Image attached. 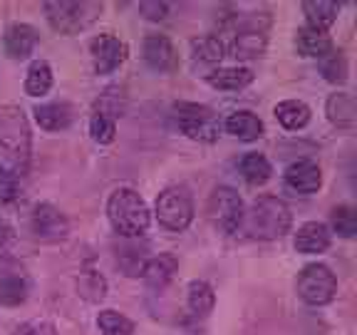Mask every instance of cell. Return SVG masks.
I'll return each instance as SVG.
<instances>
[{"label":"cell","mask_w":357,"mask_h":335,"mask_svg":"<svg viewBox=\"0 0 357 335\" xmlns=\"http://www.w3.org/2000/svg\"><path fill=\"white\" fill-rule=\"evenodd\" d=\"M30 169V127L17 107H0V201L20 199Z\"/></svg>","instance_id":"cell-1"},{"label":"cell","mask_w":357,"mask_h":335,"mask_svg":"<svg viewBox=\"0 0 357 335\" xmlns=\"http://www.w3.org/2000/svg\"><path fill=\"white\" fill-rule=\"evenodd\" d=\"M290 221H293V216H290V209L283 199H278V196H258L253 201V207L243 214L241 229L251 239L273 241L288 234Z\"/></svg>","instance_id":"cell-2"},{"label":"cell","mask_w":357,"mask_h":335,"mask_svg":"<svg viewBox=\"0 0 357 335\" xmlns=\"http://www.w3.org/2000/svg\"><path fill=\"white\" fill-rule=\"evenodd\" d=\"M107 216H109L112 229L117 231L119 236H142L149 229V209L146 201L129 186H122L107 201Z\"/></svg>","instance_id":"cell-3"},{"label":"cell","mask_w":357,"mask_h":335,"mask_svg":"<svg viewBox=\"0 0 357 335\" xmlns=\"http://www.w3.org/2000/svg\"><path fill=\"white\" fill-rule=\"evenodd\" d=\"M45 15L47 22L52 25V30L62 35H75L87 30L92 22L100 17L102 13V3H67V0H50L45 3Z\"/></svg>","instance_id":"cell-4"},{"label":"cell","mask_w":357,"mask_h":335,"mask_svg":"<svg viewBox=\"0 0 357 335\" xmlns=\"http://www.w3.org/2000/svg\"><path fill=\"white\" fill-rule=\"evenodd\" d=\"M174 119H176L178 129L194 142H204L211 144L221 134V119L218 114L206 105H196V102H176L174 105Z\"/></svg>","instance_id":"cell-5"},{"label":"cell","mask_w":357,"mask_h":335,"mask_svg":"<svg viewBox=\"0 0 357 335\" xmlns=\"http://www.w3.org/2000/svg\"><path fill=\"white\" fill-rule=\"evenodd\" d=\"M156 218L169 231H186L194 221V201L189 189L169 186L156 196Z\"/></svg>","instance_id":"cell-6"},{"label":"cell","mask_w":357,"mask_h":335,"mask_svg":"<svg viewBox=\"0 0 357 335\" xmlns=\"http://www.w3.org/2000/svg\"><path fill=\"white\" fill-rule=\"evenodd\" d=\"M337 293V278L325 263H310L298 276V296L307 306H328Z\"/></svg>","instance_id":"cell-7"},{"label":"cell","mask_w":357,"mask_h":335,"mask_svg":"<svg viewBox=\"0 0 357 335\" xmlns=\"http://www.w3.org/2000/svg\"><path fill=\"white\" fill-rule=\"evenodd\" d=\"M208 218L216 229H221L223 234H236L243 223V199L238 196V191L231 186H218L213 189L211 199H208Z\"/></svg>","instance_id":"cell-8"},{"label":"cell","mask_w":357,"mask_h":335,"mask_svg":"<svg viewBox=\"0 0 357 335\" xmlns=\"http://www.w3.org/2000/svg\"><path fill=\"white\" fill-rule=\"evenodd\" d=\"M30 296V276L17 258L0 253V303L3 306H20Z\"/></svg>","instance_id":"cell-9"},{"label":"cell","mask_w":357,"mask_h":335,"mask_svg":"<svg viewBox=\"0 0 357 335\" xmlns=\"http://www.w3.org/2000/svg\"><path fill=\"white\" fill-rule=\"evenodd\" d=\"M89 55H92V65H95L97 75H109L127 60L129 47L117 35L102 33L89 43Z\"/></svg>","instance_id":"cell-10"},{"label":"cell","mask_w":357,"mask_h":335,"mask_svg":"<svg viewBox=\"0 0 357 335\" xmlns=\"http://www.w3.org/2000/svg\"><path fill=\"white\" fill-rule=\"evenodd\" d=\"M30 226H33V234L38 236L40 241H62L67 234H70V223H67V216L52 204H38L33 209V216H30Z\"/></svg>","instance_id":"cell-11"},{"label":"cell","mask_w":357,"mask_h":335,"mask_svg":"<svg viewBox=\"0 0 357 335\" xmlns=\"http://www.w3.org/2000/svg\"><path fill=\"white\" fill-rule=\"evenodd\" d=\"M144 62L156 73H174L178 67L176 47H174L167 35H146Z\"/></svg>","instance_id":"cell-12"},{"label":"cell","mask_w":357,"mask_h":335,"mask_svg":"<svg viewBox=\"0 0 357 335\" xmlns=\"http://www.w3.org/2000/svg\"><path fill=\"white\" fill-rule=\"evenodd\" d=\"M285 184L290 186L298 194H312L318 191L320 184H323V174H320V167L310 159H298L293 162L288 169H285Z\"/></svg>","instance_id":"cell-13"},{"label":"cell","mask_w":357,"mask_h":335,"mask_svg":"<svg viewBox=\"0 0 357 335\" xmlns=\"http://www.w3.org/2000/svg\"><path fill=\"white\" fill-rule=\"evenodd\" d=\"M178 271V261L174 253H159V256L149 258V261H144V266H142V278H144V283L149 285V288H156L162 290L164 285L172 283L174 274Z\"/></svg>","instance_id":"cell-14"},{"label":"cell","mask_w":357,"mask_h":335,"mask_svg":"<svg viewBox=\"0 0 357 335\" xmlns=\"http://www.w3.org/2000/svg\"><path fill=\"white\" fill-rule=\"evenodd\" d=\"M35 122L40 124L47 132H60V129H67L75 119V110L73 105L67 102H50V105H38L33 110Z\"/></svg>","instance_id":"cell-15"},{"label":"cell","mask_w":357,"mask_h":335,"mask_svg":"<svg viewBox=\"0 0 357 335\" xmlns=\"http://www.w3.org/2000/svg\"><path fill=\"white\" fill-rule=\"evenodd\" d=\"M38 30L33 25H25V22H15L10 25L6 33V52L15 60H25L30 52L35 50L38 45Z\"/></svg>","instance_id":"cell-16"},{"label":"cell","mask_w":357,"mask_h":335,"mask_svg":"<svg viewBox=\"0 0 357 335\" xmlns=\"http://www.w3.org/2000/svg\"><path fill=\"white\" fill-rule=\"evenodd\" d=\"M221 127H226V132L238 137L241 142H256L263 137V122L248 110H241V112L229 114Z\"/></svg>","instance_id":"cell-17"},{"label":"cell","mask_w":357,"mask_h":335,"mask_svg":"<svg viewBox=\"0 0 357 335\" xmlns=\"http://www.w3.org/2000/svg\"><path fill=\"white\" fill-rule=\"evenodd\" d=\"M330 246V229L320 221L303 223L296 234V248L301 253H323Z\"/></svg>","instance_id":"cell-18"},{"label":"cell","mask_w":357,"mask_h":335,"mask_svg":"<svg viewBox=\"0 0 357 335\" xmlns=\"http://www.w3.org/2000/svg\"><path fill=\"white\" fill-rule=\"evenodd\" d=\"M303 13L307 17V28L318 30V33H328L337 20L340 6L330 3V0H305L303 3Z\"/></svg>","instance_id":"cell-19"},{"label":"cell","mask_w":357,"mask_h":335,"mask_svg":"<svg viewBox=\"0 0 357 335\" xmlns=\"http://www.w3.org/2000/svg\"><path fill=\"white\" fill-rule=\"evenodd\" d=\"M206 82L223 92H238L253 82V73L248 67H218L206 75Z\"/></svg>","instance_id":"cell-20"},{"label":"cell","mask_w":357,"mask_h":335,"mask_svg":"<svg viewBox=\"0 0 357 335\" xmlns=\"http://www.w3.org/2000/svg\"><path fill=\"white\" fill-rule=\"evenodd\" d=\"M328 117L335 127L340 129H352L357 124V105L355 97L347 95V92H335L328 97Z\"/></svg>","instance_id":"cell-21"},{"label":"cell","mask_w":357,"mask_h":335,"mask_svg":"<svg viewBox=\"0 0 357 335\" xmlns=\"http://www.w3.org/2000/svg\"><path fill=\"white\" fill-rule=\"evenodd\" d=\"M238 172H241V177L245 179V184L263 186L268 179H271V174H273V167H271V162H268L263 154H258V151H248V154L241 156Z\"/></svg>","instance_id":"cell-22"},{"label":"cell","mask_w":357,"mask_h":335,"mask_svg":"<svg viewBox=\"0 0 357 335\" xmlns=\"http://www.w3.org/2000/svg\"><path fill=\"white\" fill-rule=\"evenodd\" d=\"M275 119L285 129H303L310 122V107L301 100H285L275 105Z\"/></svg>","instance_id":"cell-23"},{"label":"cell","mask_w":357,"mask_h":335,"mask_svg":"<svg viewBox=\"0 0 357 335\" xmlns=\"http://www.w3.org/2000/svg\"><path fill=\"white\" fill-rule=\"evenodd\" d=\"M296 47L303 57H323L328 50H333V43L325 33H318L312 28H301L296 35Z\"/></svg>","instance_id":"cell-24"},{"label":"cell","mask_w":357,"mask_h":335,"mask_svg":"<svg viewBox=\"0 0 357 335\" xmlns=\"http://www.w3.org/2000/svg\"><path fill=\"white\" fill-rule=\"evenodd\" d=\"M186 303H189V311L194 315H208L213 311V303H216V296H213V288L206 283V281H191L189 288H186Z\"/></svg>","instance_id":"cell-25"},{"label":"cell","mask_w":357,"mask_h":335,"mask_svg":"<svg viewBox=\"0 0 357 335\" xmlns=\"http://www.w3.org/2000/svg\"><path fill=\"white\" fill-rule=\"evenodd\" d=\"M191 55L201 62L216 65L226 57V47H223V40L218 35H201V38L191 40Z\"/></svg>","instance_id":"cell-26"},{"label":"cell","mask_w":357,"mask_h":335,"mask_svg":"<svg viewBox=\"0 0 357 335\" xmlns=\"http://www.w3.org/2000/svg\"><path fill=\"white\" fill-rule=\"evenodd\" d=\"M52 87V67L45 60H35L28 70V77H25V92L30 97L47 95Z\"/></svg>","instance_id":"cell-27"},{"label":"cell","mask_w":357,"mask_h":335,"mask_svg":"<svg viewBox=\"0 0 357 335\" xmlns=\"http://www.w3.org/2000/svg\"><path fill=\"white\" fill-rule=\"evenodd\" d=\"M320 73L328 82L333 84H342L347 82V57L342 50H328L320 57Z\"/></svg>","instance_id":"cell-28"},{"label":"cell","mask_w":357,"mask_h":335,"mask_svg":"<svg viewBox=\"0 0 357 335\" xmlns=\"http://www.w3.org/2000/svg\"><path fill=\"white\" fill-rule=\"evenodd\" d=\"M97 328L102 335H132L134 323L117 311H102L97 315Z\"/></svg>","instance_id":"cell-29"},{"label":"cell","mask_w":357,"mask_h":335,"mask_svg":"<svg viewBox=\"0 0 357 335\" xmlns=\"http://www.w3.org/2000/svg\"><path fill=\"white\" fill-rule=\"evenodd\" d=\"M77 290L84 301L97 303L105 298L107 281L102 278V274H97V271H84V274H79V278H77Z\"/></svg>","instance_id":"cell-30"},{"label":"cell","mask_w":357,"mask_h":335,"mask_svg":"<svg viewBox=\"0 0 357 335\" xmlns=\"http://www.w3.org/2000/svg\"><path fill=\"white\" fill-rule=\"evenodd\" d=\"M330 223L337 236L342 239H352L357 234V211L352 207H335L330 214Z\"/></svg>","instance_id":"cell-31"},{"label":"cell","mask_w":357,"mask_h":335,"mask_svg":"<svg viewBox=\"0 0 357 335\" xmlns=\"http://www.w3.org/2000/svg\"><path fill=\"white\" fill-rule=\"evenodd\" d=\"M89 134H92V140H95L97 144H112V142H114V134H117V124H114L112 117H107V114L95 112L92 119H89Z\"/></svg>","instance_id":"cell-32"},{"label":"cell","mask_w":357,"mask_h":335,"mask_svg":"<svg viewBox=\"0 0 357 335\" xmlns=\"http://www.w3.org/2000/svg\"><path fill=\"white\" fill-rule=\"evenodd\" d=\"M15 335H57L55 325L45 323V320H30V323L20 325Z\"/></svg>","instance_id":"cell-33"},{"label":"cell","mask_w":357,"mask_h":335,"mask_svg":"<svg viewBox=\"0 0 357 335\" xmlns=\"http://www.w3.org/2000/svg\"><path fill=\"white\" fill-rule=\"evenodd\" d=\"M139 10L144 13L149 20H164L169 13V6L167 3H142Z\"/></svg>","instance_id":"cell-34"},{"label":"cell","mask_w":357,"mask_h":335,"mask_svg":"<svg viewBox=\"0 0 357 335\" xmlns=\"http://www.w3.org/2000/svg\"><path fill=\"white\" fill-rule=\"evenodd\" d=\"M10 239H13V229L6 221H0V248H6L10 244Z\"/></svg>","instance_id":"cell-35"}]
</instances>
